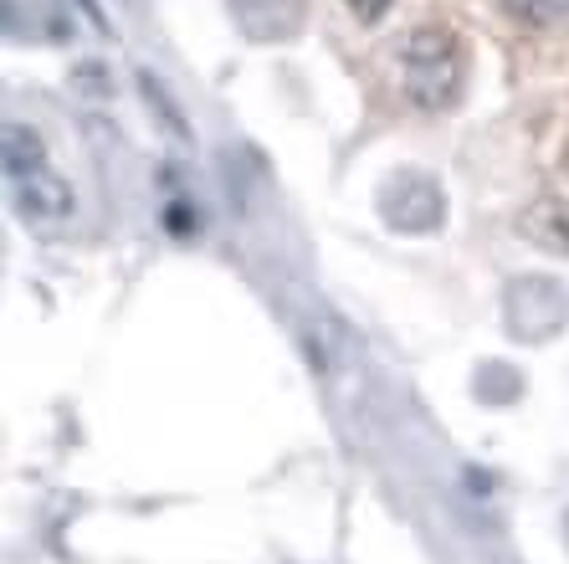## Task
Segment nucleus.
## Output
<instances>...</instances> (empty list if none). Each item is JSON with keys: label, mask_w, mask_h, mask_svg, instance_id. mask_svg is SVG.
<instances>
[{"label": "nucleus", "mask_w": 569, "mask_h": 564, "mask_svg": "<svg viewBox=\"0 0 569 564\" xmlns=\"http://www.w3.org/2000/svg\"><path fill=\"white\" fill-rule=\"evenodd\" d=\"M6 37L11 41H67L72 21H67L62 0H6Z\"/></svg>", "instance_id": "5"}, {"label": "nucleus", "mask_w": 569, "mask_h": 564, "mask_svg": "<svg viewBox=\"0 0 569 564\" xmlns=\"http://www.w3.org/2000/svg\"><path fill=\"white\" fill-rule=\"evenodd\" d=\"M498 6H503V16H513L518 27H533V31H549L569 21V0H498Z\"/></svg>", "instance_id": "7"}, {"label": "nucleus", "mask_w": 569, "mask_h": 564, "mask_svg": "<svg viewBox=\"0 0 569 564\" xmlns=\"http://www.w3.org/2000/svg\"><path fill=\"white\" fill-rule=\"evenodd\" d=\"M6 185H11L16 216H21L27 226H37V231L62 226L67 216H72V185H67L62 175L47 165V159H41V165H31V170L6 175Z\"/></svg>", "instance_id": "4"}, {"label": "nucleus", "mask_w": 569, "mask_h": 564, "mask_svg": "<svg viewBox=\"0 0 569 564\" xmlns=\"http://www.w3.org/2000/svg\"><path fill=\"white\" fill-rule=\"evenodd\" d=\"M349 11H355L359 21H380V16L390 11V0H349Z\"/></svg>", "instance_id": "8"}, {"label": "nucleus", "mask_w": 569, "mask_h": 564, "mask_svg": "<svg viewBox=\"0 0 569 564\" xmlns=\"http://www.w3.org/2000/svg\"><path fill=\"white\" fill-rule=\"evenodd\" d=\"M380 216L385 226H396V231H437L441 216H447V200H441V185L421 170H400L380 185Z\"/></svg>", "instance_id": "3"}, {"label": "nucleus", "mask_w": 569, "mask_h": 564, "mask_svg": "<svg viewBox=\"0 0 569 564\" xmlns=\"http://www.w3.org/2000/svg\"><path fill=\"white\" fill-rule=\"evenodd\" d=\"M565 544H569V513H565Z\"/></svg>", "instance_id": "9"}, {"label": "nucleus", "mask_w": 569, "mask_h": 564, "mask_svg": "<svg viewBox=\"0 0 569 564\" xmlns=\"http://www.w3.org/2000/svg\"><path fill=\"white\" fill-rule=\"evenodd\" d=\"M523 231L549 251H569V206H559V200H539V206L523 216Z\"/></svg>", "instance_id": "6"}, {"label": "nucleus", "mask_w": 569, "mask_h": 564, "mask_svg": "<svg viewBox=\"0 0 569 564\" xmlns=\"http://www.w3.org/2000/svg\"><path fill=\"white\" fill-rule=\"evenodd\" d=\"M400 72H406V92H411L416 103L431 108V113H441V108H451L467 88L462 41L451 37V31H441V27H421L411 41H406V62H400Z\"/></svg>", "instance_id": "1"}, {"label": "nucleus", "mask_w": 569, "mask_h": 564, "mask_svg": "<svg viewBox=\"0 0 569 564\" xmlns=\"http://www.w3.org/2000/svg\"><path fill=\"white\" fill-rule=\"evenodd\" d=\"M503 324L518 344H549L569 324V293L555 277H518L508 283Z\"/></svg>", "instance_id": "2"}]
</instances>
